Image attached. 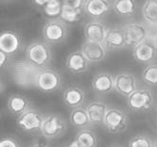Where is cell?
<instances>
[{
    "mask_svg": "<svg viewBox=\"0 0 157 147\" xmlns=\"http://www.w3.org/2000/svg\"><path fill=\"white\" fill-rule=\"evenodd\" d=\"M40 70L27 60L16 61L10 66V75L14 84L21 88H36V81Z\"/></svg>",
    "mask_w": 157,
    "mask_h": 147,
    "instance_id": "obj_1",
    "label": "cell"
},
{
    "mask_svg": "<svg viewBox=\"0 0 157 147\" xmlns=\"http://www.w3.org/2000/svg\"><path fill=\"white\" fill-rule=\"evenodd\" d=\"M26 60L39 69L48 67L52 61V53L48 42H34L26 49Z\"/></svg>",
    "mask_w": 157,
    "mask_h": 147,
    "instance_id": "obj_2",
    "label": "cell"
},
{
    "mask_svg": "<svg viewBox=\"0 0 157 147\" xmlns=\"http://www.w3.org/2000/svg\"><path fill=\"white\" fill-rule=\"evenodd\" d=\"M102 124L109 133L120 134L127 130L130 124V118L123 108L109 107Z\"/></svg>",
    "mask_w": 157,
    "mask_h": 147,
    "instance_id": "obj_3",
    "label": "cell"
},
{
    "mask_svg": "<svg viewBox=\"0 0 157 147\" xmlns=\"http://www.w3.org/2000/svg\"><path fill=\"white\" fill-rule=\"evenodd\" d=\"M127 105L131 111L136 113H148L154 106L152 92L147 88H137L127 97Z\"/></svg>",
    "mask_w": 157,
    "mask_h": 147,
    "instance_id": "obj_4",
    "label": "cell"
},
{
    "mask_svg": "<svg viewBox=\"0 0 157 147\" xmlns=\"http://www.w3.org/2000/svg\"><path fill=\"white\" fill-rule=\"evenodd\" d=\"M67 129L66 121L57 113H48L44 115L40 134L48 140L58 139L65 133Z\"/></svg>",
    "mask_w": 157,
    "mask_h": 147,
    "instance_id": "obj_5",
    "label": "cell"
},
{
    "mask_svg": "<svg viewBox=\"0 0 157 147\" xmlns=\"http://www.w3.org/2000/svg\"><path fill=\"white\" fill-rule=\"evenodd\" d=\"M67 35H68L67 25L61 18L50 19L43 28L44 39L48 44L61 43L66 39Z\"/></svg>",
    "mask_w": 157,
    "mask_h": 147,
    "instance_id": "obj_6",
    "label": "cell"
},
{
    "mask_svg": "<svg viewBox=\"0 0 157 147\" xmlns=\"http://www.w3.org/2000/svg\"><path fill=\"white\" fill-rule=\"evenodd\" d=\"M62 76L58 71L53 68L41 69L37 77L36 88L43 93L51 94L59 90L62 88Z\"/></svg>",
    "mask_w": 157,
    "mask_h": 147,
    "instance_id": "obj_7",
    "label": "cell"
},
{
    "mask_svg": "<svg viewBox=\"0 0 157 147\" xmlns=\"http://www.w3.org/2000/svg\"><path fill=\"white\" fill-rule=\"evenodd\" d=\"M44 118V114H43L41 111L30 108L23 114L17 117L16 123L17 127L26 133H40Z\"/></svg>",
    "mask_w": 157,
    "mask_h": 147,
    "instance_id": "obj_8",
    "label": "cell"
},
{
    "mask_svg": "<svg viewBox=\"0 0 157 147\" xmlns=\"http://www.w3.org/2000/svg\"><path fill=\"white\" fill-rule=\"evenodd\" d=\"M128 46L134 47L148 40V31L145 22H133L122 27Z\"/></svg>",
    "mask_w": 157,
    "mask_h": 147,
    "instance_id": "obj_9",
    "label": "cell"
},
{
    "mask_svg": "<svg viewBox=\"0 0 157 147\" xmlns=\"http://www.w3.org/2000/svg\"><path fill=\"white\" fill-rule=\"evenodd\" d=\"M132 57L136 61L145 64H151L157 59V48L149 40L132 47Z\"/></svg>",
    "mask_w": 157,
    "mask_h": 147,
    "instance_id": "obj_10",
    "label": "cell"
},
{
    "mask_svg": "<svg viewBox=\"0 0 157 147\" xmlns=\"http://www.w3.org/2000/svg\"><path fill=\"white\" fill-rule=\"evenodd\" d=\"M137 89V79L132 74L119 73L115 75V92L128 97Z\"/></svg>",
    "mask_w": 157,
    "mask_h": 147,
    "instance_id": "obj_11",
    "label": "cell"
},
{
    "mask_svg": "<svg viewBox=\"0 0 157 147\" xmlns=\"http://www.w3.org/2000/svg\"><path fill=\"white\" fill-rule=\"evenodd\" d=\"M81 50L90 63L102 61L106 58L108 52L103 42H91L87 40H85V42L82 43Z\"/></svg>",
    "mask_w": 157,
    "mask_h": 147,
    "instance_id": "obj_12",
    "label": "cell"
},
{
    "mask_svg": "<svg viewBox=\"0 0 157 147\" xmlns=\"http://www.w3.org/2000/svg\"><path fill=\"white\" fill-rule=\"evenodd\" d=\"M92 89L98 95H105L115 90V75L110 73H98L92 80Z\"/></svg>",
    "mask_w": 157,
    "mask_h": 147,
    "instance_id": "obj_13",
    "label": "cell"
},
{
    "mask_svg": "<svg viewBox=\"0 0 157 147\" xmlns=\"http://www.w3.org/2000/svg\"><path fill=\"white\" fill-rule=\"evenodd\" d=\"M113 9L110 0H86L84 5L85 13L94 19H101Z\"/></svg>",
    "mask_w": 157,
    "mask_h": 147,
    "instance_id": "obj_14",
    "label": "cell"
},
{
    "mask_svg": "<svg viewBox=\"0 0 157 147\" xmlns=\"http://www.w3.org/2000/svg\"><path fill=\"white\" fill-rule=\"evenodd\" d=\"M22 48V40L13 30L3 31L0 35V51L13 55Z\"/></svg>",
    "mask_w": 157,
    "mask_h": 147,
    "instance_id": "obj_15",
    "label": "cell"
},
{
    "mask_svg": "<svg viewBox=\"0 0 157 147\" xmlns=\"http://www.w3.org/2000/svg\"><path fill=\"white\" fill-rule=\"evenodd\" d=\"M108 28L100 19H94L88 22L84 27V36L87 41L103 42Z\"/></svg>",
    "mask_w": 157,
    "mask_h": 147,
    "instance_id": "obj_16",
    "label": "cell"
},
{
    "mask_svg": "<svg viewBox=\"0 0 157 147\" xmlns=\"http://www.w3.org/2000/svg\"><path fill=\"white\" fill-rule=\"evenodd\" d=\"M103 43L108 51L123 49L128 46L122 28H108Z\"/></svg>",
    "mask_w": 157,
    "mask_h": 147,
    "instance_id": "obj_17",
    "label": "cell"
},
{
    "mask_svg": "<svg viewBox=\"0 0 157 147\" xmlns=\"http://www.w3.org/2000/svg\"><path fill=\"white\" fill-rule=\"evenodd\" d=\"M89 119L92 126H100L103 123V120L109 106L101 100H93L85 106Z\"/></svg>",
    "mask_w": 157,
    "mask_h": 147,
    "instance_id": "obj_18",
    "label": "cell"
},
{
    "mask_svg": "<svg viewBox=\"0 0 157 147\" xmlns=\"http://www.w3.org/2000/svg\"><path fill=\"white\" fill-rule=\"evenodd\" d=\"M89 62L82 50L70 53L66 58V67L74 75H81L88 70Z\"/></svg>",
    "mask_w": 157,
    "mask_h": 147,
    "instance_id": "obj_19",
    "label": "cell"
},
{
    "mask_svg": "<svg viewBox=\"0 0 157 147\" xmlns=\"http://www.w3.org/2000/svg\"><path fill=\"white\" fill-rule=\"evenodd\" d=\"M63 103L71 108L82 107L85 101V92L84 90L78 86L68 87L63 94Z\"/></svg>",
    "mask_w": 157,
    "mask_h": 147,
    "instance_id": "obj_20",
    "label": "cell"
},
{
    "mask_svg": "<svg viewBox=\"0 0 157 147\" xmlns=\"http://www.w3.org/2000/svg\"><path fill=\"white\" fill-rule=\"evenodd\" d=\"M31 108L30 102L27 97L20 94H13L8 98L7 101V108L13 115L17 117L23 114L28 109Z\"/></svg>",
    "mask_w": 157,
    "mask_h": 147,
    "instance_id": "obj_21",
    "label": "cell"
},
{
    "mask_svg": "<svg viewBox=\"0 0 157 147\" xmlns=\"http://www.w3.org/2000/svg\"><path fill=\"white\" fill-rule=\"evenodd\" d=\"M69 123L74 127L78 129L88 128L92 126L87 110L83 106L72 108L69 114Z\"/></svg>",
    "mask_w": 157,
    "mask_h": 147,
    "instance_id": "obj_22",
    "label": "cell"
},
{
    "mask_svg": "<svg viewBox=\"0 0 157 147\" xmlns=\"http://www.w3.org/2000/svg\"><path fill=\"white\" fill-rule=\"evenodd\" d=\"M113 9L121 17L132 16L137 9L136 0H114Z\"/></svg>",
    "mask_w": 157,
    "mask_h": 147,
    "instance_id": "obj_23",
    "label": "cell"
},
{
    "mask_svg": "<svg viewBox=\"0 0 157 147\" xmlns=\"http://www.w3.org/2000/svg\"><path fill=\"white\" fill-rule=\"evenodd\" d=\"M85 13L83 8H76L70 5H66L63 3V10L60 18L65 22L66 24H73V23L78 22Z\"/></svg>",
    "mask_w": 157,
    "mask_h": 147,
    "instance_id": "obj_24",
    "label": "cell"
},
{
    "mask_svg": "<svg viewBox=\"0 0 157 147\" xmlns=\"http://www.w3.org/2000/svg\"><path fill=\"white\" fill-rule=\"evenodd\" d=\"M75 139L84 147H97L98 143L96 133L89 127L78 130Z\"/></svg>",
    "mask_w": 157,
    "mask_h": 147,
    "instance_id": "obj_25",
    "label": "cell"
},
{
    "mask_svg": "<svg viewBox=\"0 0 157 147\" xmlns=\"http://www.w3.org/2000/svg\"><path fill=\"white\" fill-rule=\"evenodd\" d=\"M141 13L144 22H157V0H145Z\"/></svg>",
    "mask_w": 157,
    "mask_h": 147,
    "instance_id": "obj_26",
    "label": "cell"
},
{
    "mask_svg": "<svg viewBox=\"0 0 157 147\" xmlns=\"http://www.w3.org/2000/svg\"><path fill=\"white\" fill-rule=\"evenodd\" d=\"M63 7V0H51L43 8L44 14L51 19L60 18Z\"/></svg>",
    "mask_w": 157,
    "mask_h": 147,
    "instance_id": "obj_27",
    "label": "cell"
},
{
    "mask_svg": "<svg viewBox=\"0 0 157 147\" xmlns=\"http://www.w3.org/2000/svg\"><path fill=\"white\" fill-rule=\"evenodd\" d=\"M128 147H156V141L146 134H137L130 140Z\"/></svg>",
    "mask_w": 157,
    "mask_h": 147,
    "instance_id": "obj_28",
    "label": "cell"
},
{
    "mask_svg": "<svg viewBox=\"0 0 157 147\" xmlns=\"http://www.w3.org/2000/svg\"><path fill=\"white\" fill-rule=\"evenodd\" d=\"M142 80L148 85L157 86V64H148L142 72Z\"/></svg>",
    "mask_w": 157,
    "mask_h": 147,
    "instance_id": "obj_29",
    "label": "cell"
},
{
    "mask_svg": "<svg viewBox=\"0 0 157 147\" xmlns=\"http://www.w3.org/2000/svg\"><path fill=\"white\" fill-rule=\"evenodd\" d=\"M148 31V40L152 41L157 37V22H145Z\"/></svg>",
    "mask_w": 157,
    "mask_h": 147,
    "instance_id": "obj_30",
    "label": "cell"
},
{
    "mask_svg": "<svg viewBox=\"0 0 157 147\" xmlns=\"http://www.w3.org/2000/svg\"><path fill=\"white\" fill-rule=\"evenodd\" d=\"M0 147H21L19 141L13 137H4L0 141Z\"/></svg>",
    "mask_w": 157,
    "mask_h": 147,
    "instance_id": "obj_31",
    "label": "cell"
},
{
    "mask_svg": "<svg viewBox=\"0 0 157 147\" xmlns=\"http://www.w3.org/2000/svg\"><path fill=\"white\" fill-rule=\"evenodd\" d=\"M9 58L10 55H8L3 51H0V66H1V68H5L6 64L9 61Z\"/></svg>",
    "mask_w": 157,
    "mask_h": 147,
    "instance_id": "obj_32",
    "label": "cell"
},
{
    "mask_svg": "<svg viewBox=\"0 0 157 147\" xmlns=\"http://www.w3.org/2000/svg\"><path fill=\"white\" fill-rule=\"evenodd\" d=\"M31 147H50V146L48 144H47L46 142H43L40 141H35L32 142Z\"/></svg>",
    "mask_w": 157,
    "mask_h": 147,
    "instance_id": "obj_33",
    "label": "cell"
},
{
    "mask_svg": "<svg viewBox=\"0 0 157 147\" xmlns=\"http://www.w3.org/2000/svg\"><path fill=\"white\" fill-rule=\"evenodd\" d=\"M50 1H51V0H33V2H34L35 5H37L39 7H42V8H44Z\"/></svg>",
    "mask_w": 157,
    "mask_h": 147,
    "instance_id": "obj_34",
    "label": "cell"
},
{
    "mask_svg": "<svg viewBox=\"0 0 157 147\" xmlns=\"http://www.w3.org/2000/svg\"><path fill=\"white\" fill-rule=\"evenodd\" d=\"M68 146H69V147H84V146H82L80 142H78L76 139H75Z\"/></svg>",
    "mask_w": 157,
    "mask_h": 147,
    "instance_id": "obj_35",
    "label": "cell"
},
{
    "mask_svg": "<svg viewBox=\"0 0 157 147\" xmlns=\"http://www.w3.org/2000/svg\"><path fill=\"white\" fill-rule=\"evenodd\" d=\"M151 42H152V43H153V44L155 45V47L157 48V37H156V38H155L154 40H152V41H151Z\"/></svg>",
    "mask_w": 157,
    "mask_h": 147,
    "instance_id": "obj_36",
    "label": "cell"
},
{
    "mask_svg": "<svg viewBox=\"0 0 157 147\" xmlns=\"http://www.w3.org/2000/svg\"><path fill=\"white\" fill-rule=\"evenodd\" d=\"M111 147H120V146H118V145H113V146H111Z\"/></svg>",
    "mask_w": 157,
    "mask_h": 147,
    "instance_id": "obj_37",
    "label": "cell"
},
{
    "mask_svg": "<svg viewBox=\"0 0 157 147\" xmlns=\"http://www.w3.org/2000/svg\"><path fill=\"white\" fill-rule=\"evenodd\" d=\"M156 147H157V141H156Z\"/></svg>",
    "mask_w": 157,
    "mask_h": 147,
    "instance_id": "obj_38",
    "label": "cell"
},
{
    "mask_svg": "<svg viewBox=\"0 0 157 147\" xmlns=\"http://www.w3.org/2000/svg\"><path fill=\"white\" fill-rule=\"evenodd\" d=\"M65 147H69V146H65Z\"/></svg>",
    "mask_w": 157,
    "mask_h": 147,
    "instance_id": "obj_39",
    "label": "cell"
},
{
    "mask_svg": "<svg viewBox=\"0 0 157 147\" xmlns=\"http://www.w3.org/2000/svg\"><path fill=\"white\" fill-rule=\"evenodd\" d=\"M113 1H114V0H113Z\"/></svg>",
    "mask_w": 157,
    "mask_h": 147,
    "instance_id": "obj_40",
    "label": "cell"
}]
</instances>
